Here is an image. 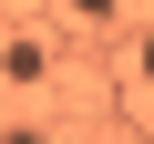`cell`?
I'll return each mask as SVG.
<instances>
[{
  "label": "cell",
  "mask_w": 154,
  "mask_h": 144,
  "mask_svg": "<svg viewBox=\"0 0 154 144\" xmlns=\"http://www.w3.org/2000/svg\"><path fill=\"white\" fill-rule=\"evenodd\" d=\"M134 83H154V41H144V52H134Z\"/></svg>",
  "instance_id": "obj_3"
},
{
  "label": "cell",
  "mask_w": 154,
  "mask_h": 144,
  "mask_svg": "<svg viewBox=\"0 0 154 144\" xmlns=\"http://www.w3.org/2000/svg\"><path fill=\"white\" fill-rule=\"evenodd\" d=\"M144 144H154V134H144Z\"/></svg>",
  "instance_id": "obj_4"
},
{
  "label": "cell",
  "mask_w": 154,
  "mask_h": 144,
  "mask_svg": "<svg viewBox=\"0 0 154 144\" xmlns=\"http://www.w3.org/2000/svg\"><path fill=\"white\" fill-rule=\"evenodd\" d=\"M0 72H11V83H41V72H51V52H41V41H11V62H0Z\"/></svg>",
  "instance_id": "obj_1"
},
{
  "label": "cell",
  "mask_w": 154,
  "mask_h": 144,
  "mask_svg": "<svg viewBox=\"0 0 154 144\" xmlns=\"http://www.w3.org/2000/svg\"><path fill=\"white\" fill-rule=\"evenodd\" d=\"M72 11H82V21H113V11H123V0H72Z\"/></svg>",
  "instance_id": "obj_2"
}]
</instances>
